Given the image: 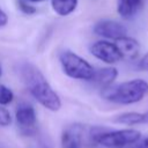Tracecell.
I'll return each instance as SVG.
<instances>
[{
  "label": "cell",
  "instance_id": "1",
  "mask_svg": "<svg viewBox=\"0 0 148 148\" xmlns=\"http://www.w3.org/2000/svg\"><path fill=\"white\" fill-rule=\"evenodd\" d=\"M17 73L30 94L46 109L58 111L61 108V101L58 94L52 89L43 73L28 61L17 65Z\"/></svg>",
  "mask_w": 148,
  "mask_h": 148
},
{
  "label": "cell",
  "instance_id": "6",
  "mask_svg": "<svg viewBox=\"0 0 148 148\" xmlns=\"http://www.w3.org/2000/svg\"><path fill=\"white\" fill-rule=\"evenodd\" d=\"M91 54L105 64H116L121 59L120 52L113 43L106 40L95 42L90 46Z\"/></svg>",
  "mask_w": 148,
  "mask_h": 148
},
{
  "label": "cell",
  "instance_id": "2",
  "mask_svg": "<svg viewBox=\"0 0 148 148\" xmlns=\"http://www.w3.org/2000/svg\"><path fill=\"white\" fill-rule=\"evenodd\" d=\"M148 92V83L135 79L119 84H111L102 89V97L117 104H134L140 102Z\"/></svg>",
  "mask_w": 148,
  "mask_h": 148
},
{
  "label": "cell",
  "instance_id": "21",
  "mask_svg": "<svg viewBox=\"0 0 148 148\" xmlns=\"http://www.w3.org/2000/svg\"><path fill=\"white\" fill-rule=\"evenodd\" d=\"M142 143H143L145 148H148V138H147L146 140H143V141H142Z\"/></svg>",
  "mask_w": 148,
  "mask_h": 148
},
{
  "label": "cell",
  "instance_id": "18",
  "mask_svg": "<svg viewBox=\"0 0 148 148\" xmlns=\"http://www.w3.org/2000/svg\"><path fill=\"white\" fill-rule=\"evenodd\" d=\"M7 22H8V16H7V14L0 8V27L6 25Z\"/></svg>",
  "mask_w": 148,
  "mask_h": 148
},
{
  "label": "cell",
  "instance_id": "19",
  "mask_svg": "<svg viewBox=\"0 0 148 148\" xmlns=\"http://www.w3.org/2000/svg\"><path fill=\"white\" fill-rule=\"evenodd\" d=\"M34 148H52V147L46 142H40V143H38V146H36Z\"/></svg>",
  "mask_w": 148,
  "mask_h": 148
},
{
  "label": "cell",
  "instance_id": "13",
  "mask_svg": "<svg viewBox=\"0 0 148 148\" xmlns=\"http://www.w3.org/2000/svg\"><path fill=\"white\" fill-rule=\"evenodd\" d=\"M116 123L125 124V125H138L145 124V114L139 112H126L117 116L114 118Z\"/></svg>",
  "mask_w": 148,
  "mask_h": 148
},
{
  "label": "cell",
  "instance_id": "5",
  "mask_svg": "<svg viewBox=\"0 0 148 148\" xmlns=\"http://www.w3.org/2000/svg\"><path fill=\"white\" fill-rule=\"evenodd\" d=\"M16 121L18 125V131L23 135H32L36 133L37 126V117L35 109L27 103H22L18 105L16 110Z\"/></svg>",
  "mask_w": 148,
  "mask_h": 148
},
{
  "label": "cell",
  "instance_id": "11",
  "mask_svg": "<svg viewBox=\"0 0 148 148\" xmlns=\"http://www.w3.org/2000/svg\"><path fill=\"white\" fill-rule=\"evenodd\" d=\"M143 0H118L117 10L124 18H130L140 9Z\"/></svg>",
  "mask_w": 148,
  "mask_h": 148
},
{
  "label": "cell",
  "instance_id": "15",
  "mask_svg": "<svg viewBox=\"0 0 148 148\" xmlns=\"http://www.w3.org/2000/svg\"><path fill=\"white\" fill-rule=\"evenodd\" d=\"M10 123H12V117L9 111L6 108L0 106V126L5 127V126H8Z\"/></svg>",
  "mask_w": 148,
  "mask_h": 148
},
{
  "label": "cell",
  "instance_id": "20",
  "mask_svg": "<svg viewBox=\"0 0 148 148\" xmlns=\"http://www.w3.org/2000/svg\"><path fill=\"white\" fill-rule=\"evenodd\" d=\"M131 148H145V146H143V143L142 142H140V143H135L134 146H132Z\"/></svg>",
  "mask_w": 148,
  "mask_h": 148
},
{
  "label": "cell",
  "instance_id": "4",
  "mask_svg": "<svg viewBox=\"0 0 148 148\" xmlns=\"http://www.w3.org/2000/svg\"><path fill=\"white\" fill-rule=\"evenodd\" d=\"M60 62L65 74L69 77L90 81L94 76L95 69L91 65L74 52L65 51L60 56Z\"/></svg>",
  "mask_w": 148,
  "mask_h": 148
},
{
  "label": "cell",
  "instance_id": "23",
  "mask_svg": "<svg viewBox=\"0 0 148 148\" xmlns=\"http://www.w3.org/2000/svg\"><path fill=\"white\" fill-rule=\"evenodd\" d=\"M2 75V67H1V65H0V76Z\"/></svg>",
  "mask_w": 148,
  "mask_h": 148
},
{
  "label": "cell",
  "instance_id": "7",
  "mask_svg": "<svg viewBox=\"0 0 148 148\" xmlns=\"http://www.w3.org/2000/svg\"><path fill=\"white\" fill-rule=\"evenodd\" d=\"M94 32L101 37L111 38V39H119L126 36V28L113 20H102L97 22L94 27Z\"/></svg>",
  "mask_w": 148,
  "mask_h": 148
},
{
  "label": "cell",
  "instance_id": "16",
  "mask_svg": "<svg viewBox=\"0 0 148 148\" xmlns=\"http://www.w3.org/2000/svg\"><path fill=\"white\" fill-rule=\"evenodd\" d=\"M18 7H20V9L23 12V13H25V14H34V13H36V8L35 7H32V6H30L27 1H24V0H20L18 1Z\"/></svg>",
  "mask_w": 148,
  "mask_h": 148
},
{
  "label": "cell",
  "instance_id": "14",
  "mask_svg": "<svg viewBox=\"0 0 148 148\" xmlns=\"http://www.w3.org/2000/svg\"><path fill=\"white\" fill-rule=\"evenodd\" d=\"M14 98L13 91L3 84H0V105L9 104Z\"/></svg>",
  "mask_w": 148,
  "mask_h": 148
},
{
  "label": "cell",
  "instance_id": "10",
  "mask_svg": "<svg viewBox=\"0 0 148 148\" xmlns=\"http://www.w3.org/2000/svg\"><path fill=\"white\" fill-rule=\"evenodd\" d=\"M118 75V71L114 67H104L98 68L94 72V76L90 80L95 86L106 88L112 84V82L116 80Z\"/></svg>",
  "mask_w": 148,
  "mask_h": 148
},
{
  "label": "cell",
  "instance_id": "3",
  "mask_svg": "<svg viewBox=\"0 0 148 148\" xmlns=\"http://www.w3.org/2000/svg\"><path fill=\"white\" fill-rule=\"evenodd\" d=\"M141 133L136 130L126 128L117 131H98L92 134L95 142L106 148H128L138 143Z\"/></svg>",
  "mask_w": 148,
  "mask_h": 148
},
{
  "label": "cell",
  "instance_id": "9",
  "mask_svg": "<svg viewBox=\"0 0 148 148\" xmlns=\"http://www.w3.org/2000/svg\"><path fill=\"white\" fill-rule=\"evenodd\" d=\"M114 45L117 46L118 51L120 52V56L121 58L124 59H127V60H132V59H135L138 56H139V52H140V45L139 43L132 38V37H123V38H119L116 40Z\"/></svg>",
  "mask_w": 148,
  "mask_h": 148
},
{
  "label": "cell",
  "instance_id": "17",
  "mask_svg": "<svg viewBox=\"0 0 148 148\" xmlns=\"http://www.w3.org/2000/svg\"><path fill=\"white\" fill-rule=\"evenodd\" d=\"M139 67H140V69L148 71V52L141 58V60L139 62Z\"/></svg>",
  "mask_w": 148,
  "mask_h": 148
},
{
  "label": "cell",
  "instance_id": "8",
  "mask_svg": "<svg viewBox=\"0 0 148 148\" xmlns=\"http://www.w3.org/2000/svg\"><path fill=\"white\" fill-rule=\"evenodd\" d=\"M83 127L81 125H72L67 127L61 135V148H81Z\"/></svg>",
  "mask_w": 148,
  "mask_h": 148
},
{
  "label": "cell",
  "instance_id": "22",
  "mask_svg": "<svg viewBox=\"0 0 148 148\" xmlns=\"http://www.w3.org/2000/svg\"><path fill=\"white\" fill-rule=\"evenodd\" d=\"M24 1H31V2H42V1H44V0H24Z\"/></svg>",
  "mask_w": 148,
  "mask_h": 148
},
{
  "label": "cell",
  "instance_id": "12",
  "mask_svg": "<svg viewBox=\"0 0 148 148\" xmlns=\"http://www.w3.org/2000/svg\"><path fill=\"white\" fill-rule=\"evenodd\" d=\"M53 10L60 15L66 16L73 13L77 6V0H51Z\"/></svg>",
  "mask_w": 148,
  "mask_h": 148
}]
</instances>
